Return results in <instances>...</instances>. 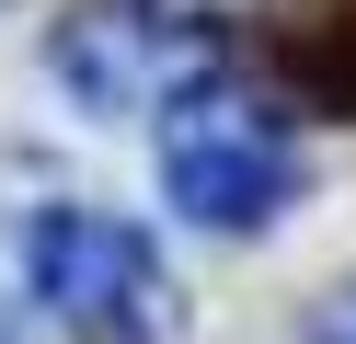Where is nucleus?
<instances>
[{"instance_id":"nucleus-1","label":"nucleus","mask_w":356,"mask_h":344,"mask_svg":"<svg viewBox=\"0 0 356 344\" xmlns=\"http://www.w3.org/2000/svg\"><path fill=\"white\" fill-rule=\"evenodd\" d=\"M149 138H161V195L184 206L195 229H230V241L276 229L287 206H299V183H310L299 115H287L276 92L230 81V69H207L195 92H172V104L149 115Z\"/></svg>"},{"instance_id":"nucleus-2","label":"nucleus","mask_w":356,"mask_h":344,"mask_svg":"<svg viewBox=\"0 0 356 344\" xmlns=\"http://www.w3.org/2000/svg\"><path fill=\"white\" fill-rule=\"evenodd\" d=\"M24 287L81 344H172V321H184V287H172L161 241L138 218H115V206H81V195L24 218Z\"/></svg>"},{"instance_id":"nucleus-3","label":"nucleus","mask_w":356,"mask_h":344,"mask_svg":"<svg viewBox=\"0 0 356 344\" xmlns=\"http://www.w3.org/2000/svg\"><path fill=\"white\" fill-rule=\"evenodd\" d=\"M207 69H218V46L161 0H92V12L58 23V81H70L81 115H161Z\"/></svg>"},{"instance_id":"nucleus-4","label":"nucleus","mask_w":356,"mask_h":344,"mask_svg":"<svg viewBox=\"0 0 356 344\" xmlns=\"http://www.w3.org/2000/svg\"><path fill=\"white\" fill-rule=\"evenodd\" d=\"M287 81H299L322 115H345V126H356V0H322V12L287 35Z\"/></svg>"},{"instance_id":"nucleus-5","label":"nucleus","mask_w":356,"mask_h":344,"mask_svg":"<svg viewBox=\"0 0 356 344\" xmlns=\"http://www.w3.org/2000/svg\"><path fill=\"white\" fill-rule=\"evenodd\" d=\"M310 344H356V287H345V298H322V310H310Z\"/></svg>"},{"instance_id":"nucleus-6","label":"nucleus","mask_w":356,"mask_h":344,"mask_svg":"<svg viewBox=\"0 0 356 344\" xmlns=\"http://www.w3.org/2000/svg\"><path fill=\"white\" fill-rule=\"evenodd\" d=\"M0 344H12V310H0Z\"/></svg>"}]
</instances>
